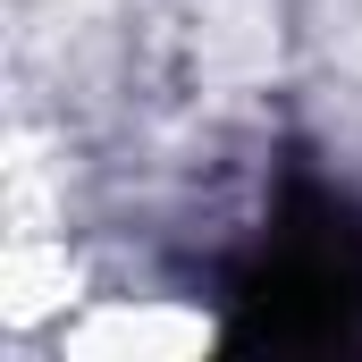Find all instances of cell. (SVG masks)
<instances>
[{"label":"cell","mask_w":362,"mask_h":362,"mask_svg":"<svg viewBox=\"0 0 362 362\" xmlns=\"http://www.w3.org/2000/svg\"><path fill=\"white\" fill-rule=\"evenodd\" d=\"M68 295H76L68 236H8V253H0V320H8V329L51 320Z\"/></svg>","instance_id":"2"},{"label":"cell","mask_w":362,"mask_h":362,"mask_svg":"<svg viewBox=\"0 0 362 362\" xmlns=\"http://www.w3.org/2000/svg\"><path fill=\"white\" fill-rule=\"evenodd\" d=\"M211 346V320L177 303H101L93 320L68 329V354L85 362H185Z\"/></svg>","instance_id":"1"}]
</instances>
